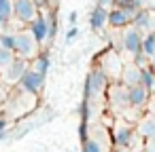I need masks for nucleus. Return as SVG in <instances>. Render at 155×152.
I'll use <instances>...</instances> for the list:
<instances>
[{
  "mask_svg": "<svg viewBox=\"0 0 155 152\" xmlns=\"http://www.w3.org/2000/svg\"><path fill=\"white\" fill-rule=\"evenodd\" d=\"M121 47L132 55V57H138L142 55V32L136 30L134 26H127L121 34Z\"/></svg>",
  "mask_w": 155,
  "mask_h": 152,
  "instance_id": "obj_5",
  "label": "nucleus"
},
{
  "mask_svg": "<svg viewBox=\"0 0 155 152\" xmlns=\"http://www.w3.org/2000/svg\"><path fill=\"white\" fill-rule=\"evenodd\" d=\"M140 85H142L149 93L155 91V70H153L151 66L140 68Z\"/></svg>",
  "mask_w": 155,
  "mask_h": 152,
  "instance_id": "obj_17",
  "label": "nucleus"
},
{
  "mask_svg": "<svg viewBox=\"0 0 155 152\" xmlns=\"http://www.w3.org/2000/svg\"><path fill=\"white\" fill-rule=\"evenodd\" d=\"M83 152H104V146H102L100 139H96V137L89 135V137L83 141Z\"/></svg>",
  "mask_w": 155,
  "mask_h": 152,
  "instance_id": "obj_20",
  "label": "nucleus"
},
{
  "mask_svg": "<svg viewBox=\"0 0 155 152\" xmlns=\"http://www.w3.org/2000/svg\"><path fill=\"white\" fill-rule=\"evenodd\" d=\"M121 85L123 87H136V85H140V68L136 64L123 68V72H121Z\"/></svg>",
  "mask_w": 155,
  "mask_h": 152,
  "instance_id": "obj_15",
  "label": "nucleus"
},
{
  "mask_svg": "<svg viewBox=\"0 0 155 152\" xmlns=\"http://www.w3.org/2000/svg\"><path fill=\"white\" fill-rule=\"evenodd\" d=\"M41 9L36 5V0H13V17L19 23L30 26L36 17H38Z\"/></svg>",
  "mask_w": 155,
  "mask_h": 152,
  "instance_id": "obj_3",
  "label": "nucleus"
},
{
  "mask_svg": "<svg viewBox=\"0 0 155 152\" xmlns=\"http://www.w3.org/2000/svg\"><path fill=\"white\" fill-rule=\"evenodd\" d=\"M28 30H30V34L34 36L36 45L43 47V45L49 40V19H47V15H41V13H38V17L28 26Z\"/></svg>",
  "mask_w": 155,
  "mask_h": 152,
  "instance_id": "obj_9",
  "label": "nucleus"
},
{
  "mask_svg": "<svg viewBox=\"0 0 155 152\" xmlns=\"http://www.w3.org/2000/svg\"><path fill=\"white\" fill-rule=\"evenodd\" d=\"M130 2H132V0H115V7H125Z\"/></svg>",
  "mask_w": 155,
  "mask_h": 152,
  "instance_id": "obj_29",
  "label": "nucleus"
},
{
  "mask_svg": "<svg viewBox=\"0 0 155 152\" xmlns=\"http://www.w3.org/2000/svg\"><path fill=\"white\" fill-rule=\"evenodd\" d=\"M89 26H91L94 32H102V30L108 26V9L96 5V9H94L91 15H89Z\"/></svg>",
  "mask_w": 155,
  "mask_h": 152,
  "instance_id": "obj_12",
  "label": "nucleus"
},
{
  "mask_svg": "<svg viewBox=\"0 0 155 152\" xmlns=\"http://www.w3.org/2000/svg\"><path fill=\"white\" fill-rule=\"evenodd\" d=\"M108 74L102 70V68H91L89 74H87V80H85V99H96L100 95H104L108 91Z\"/></svg>",
  "mask_w": 155,
  "mask_h": 152,
  "instance_id": "obj_1",
  "label": "nucleus"
},
{
  "mask_svg": "<svg viewBox=\"0 0 155 152\" xmlns=\"http://www.w3.org/2000/svg\"><path fill=\"white\" fill-rule=\"evenodd\" d=\"M138 135L151 144H155V116H144L140 127H138Z\"/></svg>",
  "mask_w": 155,
  "mask_h": 152,
  "instance_id": "obj_16",
  "label": "nucleus"
},
{
  "mask_svg": "<svg viewBox=\"0 0 155 152\" xmlns=\"http://www.w3.org/2000/svg\"><path fill=\"white\" fill-rule=\"evenodd\" d=\"M28 68H30L28 59L15 57V59L5 68V80H7V82H11V85H19V80H21V76L28 72Z\"/></svg>",
  "mask_w": 155,
  "mask_h": 152,
  "instance_id": "obj_8",
  "label": "nucleus"
},
{
  "mask_svg": "<svg viewBox=\"0 0 155 152\" xmlns=\"http://www.w3.org/2000/svg\"><path fill=\"white\" fill-rule=\"evenodd\" d=\"M77 19H79V13H77V11H70V15H68V23H70V26H77Z\"/></svg>",
  "mask_w": 155,
  "mask_h": 152,
  "instance_id": "obj_26",
  "label": "nucleus"
},
{
  "mask_svg": "<svg viewBox=\"0 0 155 152\" xmlns=\"http://www.w3.org/2000/svg\"><path fill=\"white\" fill-rule=\"evenodd\" d=\"M77 36H79V28H77V26H70V28L66 30V34H64V40H66V42H72Z\"/></svg>",
  "mask_w": 155,
  "mask_h": 152,
  "instance_id": "obj_24",
  "label": "nucleus"
},
{
  "mask_svg": "<svg viewBox=\"0 0 155 152\" xmlns=\"http://www.w3.org/2000/svg\"><path fill=\"white\" fill-rule=\"evenodd\" d=\"M30 68H32V70H36L38 74L47 76V72L51 70V55H49L47 51H38V55L32 59Z\"/></svg>",
  "mask_w": 155,
  "mask_h": 152,
  "instance_id": "obj_14",
  "label": "nucleus"
},
{
  "mask_svg": "<svg viewBox=\"0 0 155 152\" xmlns=\"http://www.w3.org/2000/svg\"><path fill=\"white\" fill-rule=\"evenodd\" d=\"M2 137H5V133H0V139H2Z\"/></svg>",
  "mask_w": 155,
  "mask_h": 152,
  "instance_id": "obj_31",
  "label": "nucleus"
},
{
  "mask_svg": "<svg viewBox=\"0 0 155 152\" xmlns=\"http://www.w3.org/2000/svg\"><path fill=\"white\" fill-rule=\"evenodd\" d=\"M140 152H155V146H147V148H142Z\"/></svg>",
  "mask_w": 155,
  "mask_h": 152,
  "instance_id": "obj_30",
  "label": "nucleus"
},
{
  "mask_svg": "<svg viewBox=\"0 0 155 152\" xmlns=\"http://www.w3.org/2000/svg\"><path fill=\"white\" fill-rule=\"evenodd\" d=\"M47 19H49V40H53L58 34V17H55V13H51V15H47Z\"/></svg>",
  "mask_w": 155,
  "mask_h": 152,
  "instance_id": "obj_23",
  "label": "nucleus"
},
{
  "mask_svg": "<svg viewBox=\"0 0 155 152\" xmlns=\"http://www.w3.org/2000/svg\"><path fill=\"white\" fill-rule=\"evenodd\" d=\"M79 137H81V141H85L89 137V129H87V123L85 120H81V125H79Z\"/></svg>",
  "mask_w": 155,
  "mask_h": 152,
  "instance_id": "obj_25",
  "label": "nucleus"
},
{
  "mask_svg": "<svg viewBox=\"0 0 155 152\" xmlns=\"http://www.w3.org/2000/svg\"><path fill=\"white\" fill-rule=\"evenodd\" d=\"M142 55L149 61L155 57V32H147L142 36Z\"/></svg>",
  "mask_w": 155,
  "mask_h": 152,
  "instance_id": "obj_18",
  "label": "nucleus"
},
{
  "mask_svg": "<svg viewBox=\"0 0 155 152\" xmlns=\"http://www.w3.org/2000/svg\"><path fill=\"white\" fill-rule=\"evenodd\" d=\"M13 17V0H0V19H2V26L9 23Z\"/></svg>",
  "mask_w": 155,
  "mask_h": 152,
  "instance_id": "obj_19",
  "label": "nucleus"
},
{
  "mask_svg": "<svg viewBox=\"0 0 155 152\" xmlns=\"http://www.w3.org/2000/svg\"><path fill=\"white\" fill-rule=\"evenodd\" d=\"M108 104H110V108L115 110V112H119V114H123L127 108H130V99H127V87H123V85H110L108 87Z\"/></svg>",
  "mask_w": 155,
  "mask_h": 152,
  "instance_id": "obj_7",
  "label": "nucleus"
},
{
  "mask_svg": "<svg viewBox=\"0 0 155 152\" xmlns=\"http://www.w3.org/2000/svg\"><path fill=\"white\" fill-rule=\"evenodd\" d=\"M132 26L140 32H153V13L147 11V9H140L134 19H132Z\"/></svg>",
  "mask_w": 155,
  "mask_h": 152,
  "instance_id": "obj_13",
  "label": "nucleus"
},
{
  "mask_svg": "<svg viewBox=\"0 0 155 152\" xmlns=\"http://www.w3.org/2000/svg\"><path fill=\"white\" fill-rule=\"evenodd\" d=\"M15 47V32H0V49L13 51Z\"/></svg>",
  "mask_w": 155,
  "mask_h": 152,
  "instance_id": "obj_21",
  "label": "nucleus"
},
{
  "mask_svg": "<svg viewBox=\"0 0 155 152\" xmlns=\"http://www.w3.org/2000/svg\"><path fill=\"white\" fill-rule=\"evenodd\" d=\"M0 26H2V19H0Z\"/></svg>",
  "mask_w": 155,
  "mask_h": 152,
  "instance_id": "obj_32",
  "label": "nucleus"
},
{
  "mask_svg": "<svg viewBox=\"0 0 155 152\" xmlns=\"http://www.w3.org/2000/svg\"><path fill=\"white\" fill-rule=\"evenodd\" d=\"M110 139H113V146H115V148L125 150V148H130V146L134 144V139H136V129H134L132 125L119 120V123H115V127H113V131H110Z\"/></svg>",
  "mask_w": 155,
  "mask_h": 152,
  "instance_id": "obj_4",
  "label": "nucleus"
},
{
  "mask_svg": "<svg viewBox=\"0 0 155 152\" xmlns=\"http://www.w3.org/2000/svg\"><path fill=\"white\" fill-rule=\"evenodd\" d=\"M149 91L142 87V85H136V87H127V99H130V108L132 110H142L147 104H149Z\"/></svg>",
  "mask_w": 155,
  "mask_h": 152,
  "instance_id": "obj_11",
  "label": "nucleus"
},
{
  "mask_svg": "<svg viewBox=\"0 0 155 152\" xmlns=\"http://www.w3.org/2000/svg\"><path fill=\"white\" fill-rule=\"evenodd\" d=\"M45 78H47V76H43V74H38L36 70L28 68V72L21 76V80H19V85H17V87H19L21 91L30 93V95L38 97V95L43 93V89H45Z\"/></svg>",
  "mask_w": 155,
  "mask_h": 152,
  "instance_id": "obj_6",
  "label": "nucleus"
},
{
  "mask_svg": "<svg viewBox=\"0 0 155 152\" xmlns=\"http://www.w3.org/2000/svg\"><path fill=\"white\" fill-rule=\"evenodd\" d=\"M96 2H98L100 7H106V9H108V7H115V0H96Z\"/></svg>",
  "mask_w": 155,
  "mask_h": 152,
  "instance_id": "obj_27",
  "label": "nucleus"
},
{
  "mask_svg": "<svg viewBox=\"0 0 155 152\" xmlns=\"http://www.w3.org/2000/svg\"><path fill=\"white\" fill-rule=\"evenodd\" d=\"M7 125H9V120H7L5 116H0V133H5V129H7Z\"/></svg>",
  "mask_w": 155,
  "mask_h": 152,
  "instance_id": "obj_28",
  "label": "nucleus"
},
{
  "mask_svg": "<svg viewBox=\"0 0 155 152\" xmlns=\"http://www.w3.org/2000/svg\"><path fill=\"white\" fill-rule=\"evenodd\" d=\"M108 26L115 28V30H125L127 26H132V15L121 9V7H110L108 9Z\"/></svg>",
  "mask_w": 155,
  "mask_h": 152,
  "instance_id": "obj_10",
  "label": "nucleus"
},
{
  "mask_svg": "<svg viewBox=\"0 0 155 152\" xmlns=\"http://www.w3.org/2000/svg\"><path fill=\"white\" fill-rule=\"evenodd\" d=\"M38 45L34 40V36L30 34V30H19L15 32V47H13V53L15 57H21V59H34L38 55Z\"/></svg>",
  "mask_w": 155,
  "mask_h": 152,
  "instance_id": "obj_2",
  "label": "nucleus"
},
{
  "mask_svg": "<svg viewBox=\"0 0 155 152\" xmlns=\"http://www.w3.org/2000/svg\"><path fill=\"white\" fill-rule=\"evenodd\" d=\"M13 59H15V53H13V51H9V49H0V68H2V70H5Z\"/></svg>",
  "mask_w": 155,
  "mask_h": 152,
  "instance_id": "obj_22",
  "label": "nucleus"
}]
</instances>
